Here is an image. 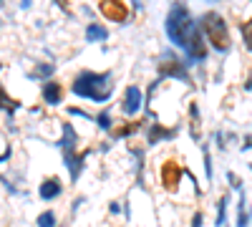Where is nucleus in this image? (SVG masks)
<instances>
[{"mask_svg": "<svg viewBox=\"0 0 252 227\" xmlns=\"http://www.w3.org/2000/svg\"><path fill=\"white\" fill-rule=\"evenodd\" d=\"M166 31H169L172 40L174 43H179L189 56H192L194 61L204 58V43H202V35L197 31V26L192 23V20L187 18V10L184 8H174L169 20H166Z\"/></svg>", "mask_w": 252, "mask_h": 227, "instance_id": "obj_1", "label": "nucleus"}, {"mask_svg": "<svg viewBox=\"0 0 252 227\" xmlns=\"http://www.w3.org/2000/svg\"><path fill=\"white\" fill-rule=\"evenodd\" d=\"M73 91L86 96L91 101H106L109 91H111V81L106 76H91V73H83L78 76V81L73 84Z\"/></svg>", "mask_w": 252, "mask_h": 227, "instance_id": "obj_2", "label": "nucleus"}, {"mask_svg": "<svg viewBox=\"0 0 252 227\" xmlns=\"http://www.w3.org/2000/svg\"><path fill=\"white\" fill-rule=\"evenodd\" d=\"M202 26H204L207 38L215 43V48H217V51H227V46H229V35H227L224 20H222L217 13H209V15L202 18Z\"/></svg>", "mask_w": 252, "mask_h": 227, "instance_id": "obj_3", "label": "nucleus"}, {"mask_svg": "<svg viewBox=\"0 0 252 227\" xmlns=\"http://www.w3.org/2000/svg\"><path fill=\"white\" fill-rule=\"evenodd\" d=\"M101 13L111 20H124L126 5H124V0H101Z\"/></svg>", "mask_w": 252, "mask_h": 227, "instance_id": "obj_4", "label": "nucleus"}, {"mask_svg": "<svg viewBox=\"0 0 252 227\" xmlns=\"http://www.w3.org/2000/svg\"><path fill=\"white\" fill-rule=\"evenodd\" d=\"M139 104H141V91H139L136 86H131L129 91H126V104H124V111H126V114H134V111L139 109Z\"/></svg>", "mask_w": 252, "mask_h": 227, "instance_id": "obj_5", "label": "nucleus"}, {"mask_svg": "<svg viewBox=\"0 0 252 227\" xmlns=\"http://www.w3.org/2000/svg\"><path fill=\"white\" fill-rule=\"evenodd\" d=\"M161 177L166 182V187H174V182L182 177V169L177 167L174 162H169V164H164V167H161Z\"/></svg>", "mask_w": 252, "mask_h": 227, "instance_id": "obj_6", "label": "nucleus"}, {"mask_svg": "<svg viewBox=\"0 0 252 227\" xmlns=\"http://www.w3.org/2000/svg\"><path fill=\"white\" fill-rule=\"evenodd\" d=\"M56 195H61V184L58 182L48 179V182L40 184V197H43V199H53Z\"/></svg>", "mask_w": 252, "mask_h": 227, "instance_id": "obj_7", "label": "nucleus"}, {"mask_svg": "<svg viewBox=\"0 0 252 227\" xmlns=\"http://www.w3.org/2000/svg\"><path fill=\"white\" fill-rule=\"evenodd\" d=\"M43 94H46V101H48V104H56V101L61 98V86H58V84H48Z\"/></svg>", "mask_w": 252, "mask_h": 227, "instance_id": "obj_8", "label": "nucleus"}, {"mask_svg": "<svg viewBox=\"0 0 252 227\" xmlns=\"http://www.w3.org/2000/svg\"><path fill=\"white\" fill-rule=\"evenodd\" d=\"M240 31H242V35H245V43H247V48L252 51V18H250V20H245V23L240 26Z\"/></svg>", "mask_w": 252, "mask_h": 227, "instance_id": "obj_9", "label": "nucleus"}, {"mask_svg": "<svg viewBox=\"0 0 252 227\" xmlns=\"http://www.w3.org/2000/svg\"><path fill=\"white\" fill-rule=\"evenodd\" d=\"M86 35H89V40H101L103 35H106V31H103L101 26H91V28L86 31Z\"/></svg>", "mask_w": 252, "mask_h": 227, "instance_id": "obj_10", "label": "nucleus"}, {"mask_svg": "<svg viewBox=\"0 0 252 227\" xmlns=\"http://www.w3.org/2000/svg\"><path fill=\"white\" fill-rule=\"evenodd\" d=\"M38 225H40V227H53V215H51V212L40 215V217H38Z\"/></svg>", "mask_w": 252, "mask_h": 227, "instance_id": "obj_11", "label": "nucleus"}, {"mask_svg": "<svg viewBox=\"0 0 252 227\" xmlns=\"http://www.w3.org/2000/svg\"><path fill=\"white\" fill-rule=\"evenodd\" d=\"M98 124L101 127H109V116H98Z\"/></svg>", "mask_w": 252, "mask_h": 227, "instance_id": "obj_12", "label": "nucleus"}]
</instances>
